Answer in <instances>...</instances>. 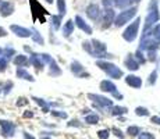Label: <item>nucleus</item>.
<instances>
[{"label": "nucleus", "mask_w": 160, "mask_h": 139, "mask_svg": "<svg viewBox=\"0 0 160 139\" xmlns=\"http://www.w3.org/2000/svg\"><path fill=\"white\" fill-rule=\"evenodd\" d=\"M82 49L92 56V57L98 58V60H106L107 57H112V54L107 53V46L106 43L98 39H92V41H87L82 43Z\"/></svg>", "instance_id": "f257e3e1"}, {"label": "nucleus", "mask_w": 160, "mask_h": 139, "mask_svg": "<svg viewBox=\"0 0 160 139\" xmlns=\"http://www.w3.org/2000/svg\"><path fill=\"white\" fill-rule=\"evenodd\" d=\"M160 21V11H159V0H150L149 7H148V14L145 17V22H143L142 33L149 31L153 25H156Z\"/></svg>", "instance_id": "f03ea898"}, {"label": "nucleus", "mask_w": 160, "mask_h": 139, "mask_svg": "<svg viewBox=\"0 0 160 139\" xmlns=\"http://www.w3.org/2000/svg\"><path fill=\"white\" fill-rule=\"evenodd\" d=\"M96 67H99L103 72H106V75L110 79H120L124 77V71L120 67H117L116 64L110 63L107 60H98L96 61Z\"/></svg>", "instance_id": "7ed1b4c3"}, {"label": "nucleus", "mask_w": 160, "mask_h": 139, "mask_svg": "<svg viewBox=\"0 0 160 139\" xmlns=\"http://www.w3.org/2000/svg\"><path fill=\"white\" fill-rule=\"evenodd\" d=\"M137 14H138V7L137 6L124 8V10H121L118 14H116V18H114L113 25L117 27V28H121V27L127 25L130 21H132L135 17H137Z\"/></svg>", "instance_id": "20e7f679"}, {"label": "nucleus", "mask_w": 160, "mask_h": 139, "mask_svg": "<svg viewBox=\"0 0 160 139\" xmlns=\"http://www.w3.org/2000/svg\"><path fill=\"white\" fill-rule=\"evenodd\" d=\"M139 27H141V18L135 17V20L132 21V22H130V25L124 29V32H122V39L128 43H132L135 39L138 38Z\"/></svg>", "instance_id": "39448f33"}, {"label": "nucleus", "mask_w": 160, "mask_h": 139, "mask_svg": "<svg viewBox=\"0 0 160 139\" xmlns=\"http://www.w3.org/2000/svg\"><path fill=\"white\" fill-rule=\"evenodd\" d=\"M88 99L93 103V107L102 110V111H109L110 107L113 106V100L102 95H95V93H88Z\"/></svg>", "instance_id": "423d86ee"}, {"label": "nucleus", "mask_w": 160, "mask_h": 139, "mask_svg": "<svg viewBox=\"0 0 160 139\" xmlns=\"http://www.w3.org/2000/svg\"><path fill=\"white\" fill-rule=\"evenodd\" d=\"M17 127L10 120H2L0 118V135L3 138H13L15 135Z\"/></svg>", "instance_id": "0eeeda50"}, {"label": "nucleus", "mask_w": 160, "mask_h": 139, "mask_svg": "<svg viewBox=\"0 0 160 139\" xmlns=\"http://www.w3.org/2000/svg\"><path fill=\"white\" fill-rule=\"evenodd\" d=\"M85 14L91 21L93 22H100V18H102V10H100L99 4L96 3H91L89 6H87L85 8Z\"/></svg>", "instance_id": "6e6552de"}, {"label": "nucleus", "mask_w": 160, "mask_h": 139, "mask_svg": "<svg viewBox=\"0 0 160 139\" xmlns=\"http://www.w3.org/2000/svg\"><path fill=\"white\" fill-rule=\"evenodd\" d=\"M114 18H116L114 7L104 8V10L102 11V18H100V22H102V28H103V29L112 27L113 22H114Z\"/></svg>", "instance_id": "1a4fd4ad"}, {"label": "nucleus", "mask_w": 160, "mask_h": 139, "mask_svg": "<svg viewBox=\"0 0 160 139\" xmlns=\"http://www.w3.org/2000/svg\"><path fill=\"white\" fill-rule=\"evenodd\" d=\"M29 3H31V10H32L33 20H39V21H41V24L45 22L43 15H46V14L49 15V13L45 10L43 7H42L41 4H39L38 2H36V0H29Z\"/></svg>", "instance_id": "9d476101"}, {"label": "nucleus", "mask_w": 160, "mask_h": 139, "mask_svg": "<svg viewBox=\"0 0 160 139\" xmlns=\"http://www.w3.org/2000/svg\"><path fill=\"white\" fill-rule=\"evenodd\" d=\"M70 71L77 77V78H89L91 74L85 70V67L79 63L78 60H74L71 61V66H70Z\"/></svg>", "instance_id": "9b49d317"}, {"label": "nucleus", "mask_w": 160, "mask_h": 139, "mask_svg": "<svg viewBox=\"0 0 160 139\" xmlns=\"http://www.w3.org/2000/svg\"><path fill=\"white\" fill-rule=\"evenodd\" d=\"M8 29H10L17 38H21V39H28V38H31V35H32V29L25 28L22 25H17V24H11Z\"/></svg>", "instance_id": "f8f14e48"}, {"label": "nucleus", "mask_w": 160, "mask_h": 139, "mask_svg": "<svg viewBox=\"0 0 160 139\" xmlns=\"http://www.w3.org/2000/svg\"><path fill=\"white\" fill-rule=\"evenodd\" d=\"M15 11V6L10 0H0V17L7 18L13 15Z\"/></svg>", "instance_id": "ddd939ff"}, {"label": "nucleus", "mask_w": 160, "mask_h": 139, "mask_svg": "<svg viewBox=\"0 0 160 139\" xmlns=\"http://www.w3.org/2000/svg\"><path fill=\"white\" fill-rule=\"evenodd\" d=\"M29 66H32L38 72L43 71L46 64L43 63V60H42L41 53H35V52H32V53L29 54Z\"/></svg>", "instance_id": "4468645a"}, {"label": "nucleus", "mask_w": 160, "mask_h": 139, "mask_svg": "<svg viewBox=\"0 0 160 139\" xmlns=\"http://www.w3.org/2000/svg\"><path fill=\"white\" fill-rule=\"evenodd\" d=\"M72 21H74V24H75V27L79 28V29H81L82 32H85L87 35H92V33H93V29H92V27L89 25V24L81 17V15H75Z\"/></svg>", "instance_id": "2eb2a0df"}, {"label": "nucleus", "mask_w": 160, "mask_h": 139, "mask_svg": "<svg viewBox=\"0 0 160 139\" xmlns=\"http://www.w3.org/2000/svg\"><path fill=\"white\" fill-rule=\"evenodd\" d=\"M100 91L103 92V93H110V95H114L116 92H118V89H117L116 83L112 81V79H103L102 82H100L99 85Z\"/></svg>", "instance_id": "dca6fc26"}, {"label": "nucleus", "mask_w": 160, "mask_h": 139, "mask_svg": "<svg viewBox=\"0 0 160 139\" xmlns=\"http://www.w3.org/2000/svg\"><path fill=\"white\" fill-rule=\"evenodd\" d=\"M13 64L15 67H21V68H27V67H29V57L27 54H15L13 57Z\"/></svg>", "instance_id": "f3484780"}, {"label": "nucleus", "mask_w": 160, "mask_h": 139, "mask_svg": "<svg viewBox=\"0 0 160 139\" xmlns=\"http://www.w3.org/2000/svg\"><path fill=\"white\" fill-rule=\"evenodd\" d=\"M125 83L134 89H141L142 88V78L135 75V74H128V75L125 77Z\"/></svg>", "instance_id": "a211bd4d"}, {"label": "nucleus", "mask_w": 160, "mask_h": 139, "mask_svg": "<svg viewBox=\"0 0 160 139\" xmlns=\"http://www.w3.org/2000/svg\"><path fill=\"white\" fill-rule=\"evenodd\" d=\"M124 66L127 67L130 71H138L139 70V63L137 61V58L134 57V54L130 53V54H127V57H125V60H124Z\"/></svg>", "instance_id": "6ab92c4d"}, {"label": "nucleus", "mask_w": 160, "mask_h": 139, "mask_svg": "<svg viewBox=\"0 0 160 139\" xmlns=\"http://www.w3.org/2000/svg\"><path fill=\"white\" fill-rule=\"evenodd\" d=\"M15 75H17V78L24 79V81L35 82V78H33V75H32V74H29L27 68H21V67H18V68L15 70Z\"/></svg>", "instance_id": "aec40b11"}, {"label": "nucleus", "mask_w": 160, "mask_h": 139, "mask_svg": "<svg viewBox=\"0 0 160 139\" xmlns=\"http://www.w3.org/2000/svg\"><path fill=\"white\" fill-rule=\"evenodd\" d=\"M141 0H114V7L120 8V10H124V8L132 7V6H137Z\"/></svg>", "instance_id": "412c9836"}, {"label": "nucleus", "mask_w": 160, "mask_h": 139, "mask_svg": "<svg viewBox=\"0 0 160 139\" xmlns=\"http://www.w3.org/2000/svg\"><path fill=\"white\" fill-rule=\"evenodd\" d=\"M61 74H63V71H61V68L58 67L57 61L53 58V60L49 63V75L54 78V77H60Z\"/></svg>", "instance_id": "4be33fe9"}, {"label": "nucleus", "mask_w": 160, "mask_h": 139, "mask_svg": "<svg viewBox=\"0 0 160 139\" xmlns=\"http://www.w3.org/2000/svg\"><path fill=\"white\" fill-rule=\"evenodd\" d=\"M74 28H75V24H74L72 20H68L67 22H64L63 25V38L68 39L71 36V33H74Z\"/></svg>", "instance_id": "5701e85b"}, {"label": "nucleus", "mask_w": 160, "mask_h": 139, "mask_svg": "<svg viewBox=\"0 0 160 139\" xmlns=\"http://www.w3.org/2000/svg\"><path fill=\"white\" fill-rule=\"evenodd\" d=\"M61 22H63V15H60V14H52L50 15V27L53 28V31L60 29Z\"/></svg>", "instance_id": "b1692460"}, {"label": "nucleus", "mask_w": 160, "mask_h": 139, "mask_svg": "<svg viewBox=\"0 0 160 139\" xmlns=\"http://www.w3.org/2000/svg\"><path fill=\"white\" fill-rule=\"evenodd\" d=\"M32 100L35 102L38 106H41L42 107V111L43 113H49V111L52 110V107H50V102H48V100H45V99H42V97H36V96H32Z\"/></svg>", "instance_id": "393cba45"}, {"label": "nucleus", "mask_w": 160, "mask_h": 139, "mask_svg": "<svg viewBox=\"0 0 160 139\" xmlns=\"http://www.w3.org/2000/svg\"><path fill=\"white\" fill-rule=\"evenodd\" d=\"M109 111L113 117H121V116H125V114L128 113V109L124 106H112Z\"/></svg>", "instance_id": "a878e982"}, {"label": "nucleus", "mask_w": 160, "mask_h": 139, "mask_svg": "<svg viewBox=\"0 0 160 139\" xmlns=\"http://www.w3.org/2000/svg\"><path fill=\"white\" fill-rule=\"evenodd\" d=\"M31 39L33 41V43H36V45H39V46L45 45V38L41 35V32H39L38 29H35V28H32V35H31Z\"/></svg>", "instance_id": "bb28decb"}, {"label": "nucleus", "mask_w": 160, "mask_h": 139, "mask_svg": "<svg viewBox=\"0 0 160 139\" xmlns=\"http://www.w3.org/2000/svg\"><path fill=\"white\" fill-rule=\"evenodd\" d=\"M146 32L149 33V35L152 36L155 41H158L160 43V22H158L156 25H153L149 31H146ZM143 33H145V32H143Z\"/></svg>", "instance_id": "cd10ccee"}, {"label": "nucleus", "mask_w": 160, "mask_h": 139, "mask_svg": "<svg viewBox=\"0 0 160 139\" xmlns=\"http://www.w3.org/2000/svg\"><path fill=\"white\" fill-rule=\"evenodd\" d=\"M2 54L6 58H7V60H13V57L15 54H17V50H15V49L13 47V46H10V45H7L6 46V47H3V52H2Z\"/></svg>", "instance_id": "c85d7f7f"}, {"label": "nucleus", "mask_w": 160, "mask_h": 139, "mask_svg": "<svg viewBox=\"0 0 160 139\" xmlns=\"http://www.w3.org/2000/svg\"><path fill=\"white\" fill-rule=\"evenodd\" d=\"M100 121V117L98 116L96 113H89L85 116V122L89 125H95V124H99Z\"/></svg>", "instance_id": "c756f323"}, {"label": "nucleus", "mask_w": 160, "mask_h": 139, "mask_svg": "<svg viewBox=\"0 0 160 139\" xmlns=\"http://www.w3.org/2000/svg\"><path fill=\"white\" fill-rule=\"evenodd\" d=\"M13 88H14V82L13 81H10V79H8V81H4L3 82V85H2V92H0V93H2L3 96H7V95L13 91Z\"/></svg>", "instance_id": "7c9ffc66"}, {"label": "nucleus", "mask_w": 160, "mask_h": 139, "mask_svg": "<svg viewBox=\"0 0 160 139\" xmlns=\"http://www.w3.org/2000/svg\"><path fill=\"white\" fill-rule=\"evenodd\" d=\"M56 4H57V11L60 15H66L67 13V3L66 0H56Z\"/></svg>", "instance_id": "2f4dec72"}, {"label": "nucleus", "mask_w": 160, "mask_h": 139, "mask_svg": "<svg viewBox=\"0 0 160 139\" xmlns=\"http://www.w3.org/2000/svg\"><path fill=\"white\" fill-rule=\"evenodd\" d=\"M8 64H10V60H7L3 54H0V74H3V72L7 71Z\"/></svg>", "instance_id": "473e14b6"}, {"label": "nucleus", "mask_w": 160, "mask_h": 139, "mask_svg": "<svg viewBox=\"0 0 160 139\" xmlns=\"http://www.w3.org/2000/svg\"><path fill=\"white\" fill-rule=\"evenodd\" d=\"M134 57L137 58V61L139 63V66H141V64H145L146 61H148L146 57H145V54H143V52H141L139 49H138V50L134 53Z\"/></svg>", "instance_id": "72a5a7b5"}, {"label": "nucleus", "mask_w": 160, "mask_h": 139, "mask_svg": "<svg viewBox=\"0 0 160 139\" xmlns=\"http://www.w3.org/2000/svg\"><path fill=\"white\" fill-rule=\"evenodd\" d=\"M139 132H141V128L138 125H130L127 128V134L130 135V137H138Z\"/></svg>", "instance_id": "f704fd0d"}, {"label": "nucleus", "mask_w": 160, "mask_h": 139, "mask_svg": "<svg viewBox=\"0 0 160 139\" xmlns=\"http://www.w3.org/2000/svg\"><path fill=\"white\" fill-rule=\"evenodd\" d=\"M158 70H153L152 72H150V75H149V78H148V85L149 86H153L156 83V81H158Z\"/></svg>", "instance_id": "c9c22d12"}, {"label": "nucleus", "mask_w": 160, "mask_h": 139, "mask_svg": "<svg viewBox=\"0 0 160 139\" xmlns=\"http://www.w3.org/2000/svg\"><path fill=\"white\" fill-rule=\"evenodd\" d=\"M135 114H137L138 117H148L149 116V110H148L146 107H137V109H135Z\"/></svg>", "instance_id": "e433bc0d"}, {"label": "nucleus", "mask_w": 160, "mask_h": 139, "mask_svg": "<svg viewBox=\"0 0 160 139\" xmlns=\"http://www.w3.org/2000/svg\"><path fill=\"white\" fill-rule=\"evenodd\" d=\"M50 113H52V116L53 117H56V118H63V120H66L67 117V113L66 111H60V110H50Z\"/></svg>", "instance_id": "4c0bfd02"}, {"label": "nucleus", "mask_w": 160, "mask_h": 139, "mask_svg": "<svg viewBox=\"0 0 160 139\" xmlns=\"http://www.w3.org/2000/svg\"><path fill=\"white\" fill-rule=\"evenodd\" d=\"M110 137V129H100V131H98V138L99 139H109Z\"/></svg>", "instance_id": "58836bf2"}, {"label": "nucleus", "mask_w": 160, "mask_h": 139, "mask_svg": "<svg viewBox=\"0 0 160 139\" xmlns=\"http://www.w3.org/2000/svg\"><path fill=\"white\" fill-rule=\"evenodd\" d=\"M67 127H75V128H81L82 127V122L79 121V120H77V118H74V120H70L68 122H67Z\"/></svg>", "instance_id": "ea45409f"}, {"label": "nucleus", "mask_w": 160, "mask_h": 139, "mask_svg": "<svg viewBox=\"0 0 160 139\" xmlns=\"http://www.w3.org/2000/svg\"><path fill=\"white\" fill-rule=\"evenodd\" d=\"M138 139H155V137L150 132H139L138 134Z\"/></svg>", "instance_id": "a19ab883"}, {"label": "nucleus", "mask_w": 160, "mask_h": 139, "mask_svg": "<svg viewBox=\"0 0 160 139\" xmlns=\"http://www.w3.org/2000/svg\"><path fill=\"white\" fill-rule=\"evenodd\" d=\"M29 103V100L27 97H18V100H17V107H22V106H27V104Z\"/></svg>", "instance_id": "79ce46f5"}, {"label": "nucleus", "mask_w": 160, "mask_h": 139, "mask_svg": "<svg viewBox=\"0 0 160 139\" xmlns=\"http://www.w3.org/2000/svg\"><path fill=\"white\" fill-rule=\"evenodd\" d=\"M112 132H114V135H116L117 138H120V139H124L125 138V135L122 134V132L120 131L118 128H116V127H113V128H112Z\"/></svg>", "instance_id": "37998d69"}, {"label": "nucleus", "mask_w": 160, "mask_h": 139, "mask_svg": "<svg viewBox=\"0 0 160 139\" xmlns=\"http://www.w3.org/2000/svg\"><path fill=\"white\" fill-rule=\"evenodd\" d=\"M102 4H103L104 8L114 7V0H102Z\"/></svg>", "instance_id": "c03bdc74"}, {"label": "nucleus", "mask_w": 160, "mask_h": 139, "mask_svg": "<svg viewBox=\"0 0 160 139\" xmlns=\"http://www.w3.org/2000/svg\"><path fill=\"white\" fill-rule=\"evenodd\" d=\"M22 117H24V118H32V117H33V111H31V110L24 111V113H22Z\"/></svg>", "instance_id": "a18cd8bd"}, {"label": "nucleus", "mask_w": 160, "mask_h": 139, "mask_svg": "<svg viewBox=\"0 0 160 139\" xmlns=\"http://www.w3.org/2000/svg\"><path fill=\"white\" fill-rule=\"evenodd\" d=\"M150 122H153V124H156V125H160V116H153L152 118H150Z\"/></svg>", "instance_id": "49530a36"}, {"label": "nucleus", "mask_w": 160, "mask_h": 139, "mask_svg": "<svg viewBox=\"0 0 160 139\" xmlns=\"http://www.w3.org/2000/svg\"><path fill=\"white\" fill-rule=\"evenodd\" d=\"M7 35H8L7 29H6V28H3V27H0V38H6Z\"/></svg>", "instance_id": "de8ad7c7"}, {"label": "nucleus", "mask_w": 160, "mask_h": 139, "mask_svg": "<svg viewBox=\"0 0 160 139\" xmlns=\"http://www.w3.org/2000/svg\"><path fill=\"white\" fill-rule=\"evenodd\" d=\"M22 135H24V139H36L35 137H33V135H31L29 132H27V131H24Z\"/></svg>", "instance_id": "09e8293b"}, {"label": "nucleus", "mask_w": 160, "mask_h": 139, "mask_svg": "<svg viewBox=\"0 0 160 139\" xmlns=\"http://www.w3.org/2000/svg\"><path fill=\"white\" fill-rule=\"evenodd\" d=\"M24 50H25V52H27V53H29V54H31V53H32V49H31V47H29V46H24Z\"/></svg>", "instance_id": "8fccbe9b"}, {"label": "nucleus", "mask_w": 160, "mask_h": 139, "mask_svg": "<svg viewBox=\"0 0 160 139\" xmlns=\"http://www.w3.org/2000/svg\"><path fill=\"white\" fill-rule=\"evenodd\" d=\"M81 113L84 114V116H87V114H89V113H91V110H89V109H84V110L81 111Z\"/></svg>", "instance_id": "3c124183"}, {"label": "nucleus", "mask_w": 160, "mask_h": 139, "mask_svg": "<svg viewBox=\"0 0 160 139\" xmlns=\"http://www.w3.org/2000/svg\"><path fill=\"white\" fill-rule=\"evenodd\" d=\"M41 139H52L50 137H48V135H42V138Z\"/></svg>", "instance_id": "603ef678"}, {"label": "nucleus", "mask_w": 160, "mask_h": 139, "mask_svg": "<svg viewBox=\"0 0 160 139\" xmlns=\"http://www.w3.org/2000/svg\"><path fill=\"white\" fill-rule=\"evenodd\" d=\"M45 2H46V3H48V4H52V3H53V2H54V0H45Z\"/></svg>", "instance_id": "864d4df0"}, {"label": "nucleus", "mask_w": 160, "mask_h": 139, "mask_svg": "<svg viewBox=\"0 0 160 139\" xmlns=\"http://www.w3.org/2000/svg\"><path fill=\"white\" fill-rule=\"evenodd\" d=\"M2 85H3V82L0 81V92H2Z\"/></svg>", "instance_id": "5fc2aeb1"}, {"label": "nucleus", "mask_w": 160, "mask_h": 139, "mask_svg": "<svg viewBox=\"0 0 160 139\" xmlns=\"http://www.w3.org/2000/svg\"><path fill=\"white\" fill-rule=\"evenodd\" d=\"M2 52H3V47H2V46H0V54H2Z\"/></svg>", "instance_id": "6e6d98bb"}]
</instances>
